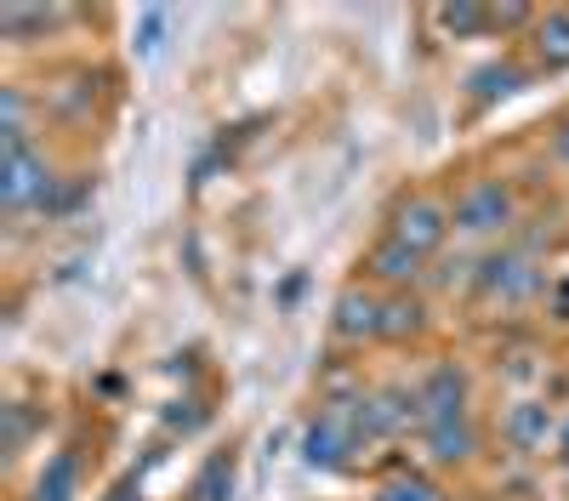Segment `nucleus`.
Wrapping results in <instances>:
<instances>
[{"label": "nucleus", "instance_id": "nucleus-3", "mask_svg": "<svg viewBox=\"0 0 569 501\" xmlns=\"http://www.w3.org/2000/svg\"><path fill=\"white\" fill-rule=\"evenodd\" d=\"M52 171L29 143H0V206L7 211H34L52 194Z\"/></svg>", "mask_w": 569, "mask_h": 501}, {"label": "nucleus", "instance_id": "nucleus-7", "mask_svg": "<svg viewBox=\"0 0 569 501\" xmlns=\"http://www.w3.org/2000/svg\"><path fill=\"white\" fill-rule=\"evenodd\" d=\"M501 439H507L518 455H541L547 439H558V433H552V410H547L541 399H518L507 417H501Z\"/></svg>", "mask_w": 569, "mask_h": 501}, {"label": "nucleus", "instance_id": "nucleus-20", "mask_svg": "<svg viewBox=\"0 0 569 501\" xmlns=\"http://www.w3.org/2000/svg\"><path fill=\"white\" fill-rule=\"evenodd\" d=\"M552 444H558V450H552V455H558V462H563V468H569V417H563V428H558V439H552Z\"/></svg>", "mask_w": 569, "mask_h": 501}, {"label": "nucleus", "instance_id": "nucleus-4", "mask_svg": "<svg viewBox=\"0 0 569 501\" xmlns=\"http://www.w3.org/2000/svg\"><path fill=\"white\" fill-rule=\"evenodd\" d=\"M388 234H393L399 246H410V251L427 262V257H433V251L450 240V206L427 200V194H410V200H399V206H393Z\"/></svg>", "mask_w": 569, "mask_h": 501}, {"label": "nucleus", "instance_id": "nucleus-11", "mask_svg": "<svg viewBox=\"0 0 569 501\" xmlns=\"http://www.w3.org/2000/svg\"><path fill=\"white\" fill-rule=\"evenodd\" d=\"M365 273H370V280H382V285H410L421 273V257L410 246H399L393 234H382L370 246V257H365Z\"/></svg>", "mask_w": 569, "mask_h": 501}, {"label": "nucleus", "instance_id": "nucleus-1", "mask_svg": "<svg viewBox=\"0 0 569 501\" xmlns=\"http://www.w3.org/2000/svg\"><path fill=\"white\" fill-rule=\"evenodd\" d=\"M507 222H512V189L496 177H472L450 206V228L456 234H472V240L507 234Z\"/></svg>", "mask_w": 569, "mask_h": 501}, {"label": "nucleus", "instance_id": "nucleus-5", "mask_svg": "<svg viewBox=\"0 0 569 501\" xmlns=\"http://www.w3.org/2000/svg\"><path fill=\"white\" fill-rule=\"evenodd\" d=\"M353 450H359V439H353L348 410H319V417L308 422V433H302V462L308 468H325V473L348 468Z\"/></svg>", "mask_w": 569, "mask_h": 501}, {"label": "nucleus", "instance_id": "nucleus-15", "mask_svg": "<svg viewBox=\"0 0 569 501\" xmlns=\"http://www.w3.org/2000/svg\"><path fill=\"white\" fill-rule=\"evenodd\" d=\"M376 501H445V490L427 473H393L376 484Z\"/></svg>", "mask_w": 569, "mask_h": 501}, {"label": "nucleus", "instance_id": "nucleus-13", "mask_svg": "<svg viewBox=\"0 0 569 501\" xmlns=\"http://www.w3.org/2000/svg\"><path fill=\"white\" fill-rule=\"evenodd\" d=\"M233 479H240V462H233V450H211L200 473L188 479V495L182 501H233Z\"/></svg>", "mask_w": 569, "mask_h": 501}, {"label": "nucleus", "instance_id": "nucleus-6", "mask_svg": "<svg viewBox=\"0 0 569 501\" xmlns=\"http://www.w3.org/2000/svg\"><path fill=\"white\" fill-rule=\"evenodd\" d=\"M416 404H421V428L427 422H461V417H472V410H467V377L456 371V364H433V371L416 382Z\"/></svg>", "mask_w": 569, "mask_h": 501}, {"label": "nucleus", "instance_id": "nucleus-8", "mask_svg": "<svg viewBox=\"0 0 569 501\" xmlns=\"http://www.w3.org/2000/svg\"><path fill=\"white\" fill-rule=\"evenodd\" d=\"M382 302L376 291H342L337 297V313H330V331H337L342 342H365V337H382Z\"/></svg>", "mask_w": 569, "mask_h": 501}, {"label": "nucleus", "instance_id": "nucleus-2", "mask_svg": "<svg viewBox=\"0 0 569 501\" xmlns=\"http://www.w3.org/2000/svg\"><path fill=\"white\" fill-rule=\"evenodd\" d=\"M472 285H479L485 302H525L541 291V268L530 251H518V246H501L490 251L479 268H472Z\"/></svg>", "mask_w": 569, "mask_h": 501}, {"label": "nucleus", "instance_id": "nucleus-17", "mask_svg": "<svg viewBox=\"0 0 569 501\" xmlns=\"http://www.w3.org/2000/svg\"><path fill=\"white\" fill-rule=\"evenodd\" d=\"M433 18H439L445 34H485L490 29V12L485 7H439Z\"/></svg>", "mask_w": 569, "mask_h": 501}, {"label": "nucleus", "instance_id": "nucleus-9", "mask_svg": "<svg viewBox=\"0 0 569 501\" xmlns=\"http://www.w3.org/2000/svg\"><path fill=\"white\" fill-rule=\"evenodd\" d=\"M421 450L433 455L439 468H467L472 455H479V428H472V417H461V422H427L421 428Z\"/></svg>", "mask_w": 569, "mask_h": 501}, {"label": "nucleus", "instance_id": "nucleus-19", "mask_svg": "<svg viewBox=\"0 0 569 501\" xmlns=\"http://www.w3.org/2000/svg\"><path fill=\"white\" fill-rule=\"evenodd\" d=\"M98 501H142V479H137V473H120V479H114V484H109Z\"/></svg>", "mask_w": 569, "mask_h": 501}, {"label": "nucleus", "instance_id": "nucleus-16", "mask_svg": "<svg viewBox=\"0 0 569 501\" xmlns=\"http://www.w3.org/2000/svg\"><path fill=\"white\" fill-rule=\"evenodd\" d=\"M416 331H421V302L388 297V302H382V342H405V337H416Z\"/></svg>", "mask_w": 569, "mask_h": 501}, {"label": "nucleus", "instance_id": "nucleus-18", "mask_svg": "<svg viewBox=\"0 0 569 501\" xmlns=\"http://www.w3.org/2000/svg\"><path fill=\"white\" fill-rule=\"evenodd\" d=\"M34 433V417H29V404H7V455H18Z\"/></svg>", "mask_w": 569, "mask_h": 501}, {"label": "nucleus", "instance_id": "nucleus-21", "mask_svg": "<svg viewBox=\"0 0 569 501\" xmlns=\"http://www.w3.org/2000/svg\"><path fill=\"white\" fill-rule=\"evenodd\" d=\"M558 160H563V166H569V120H563V126H558Z\"/></svg>", "mask_w": 569, "mask_h": 501}, {"label": "nucleus", "instance_id": "nucleus-10", "mask_svg": "<svg viewBox=\"0 0 569 501\" xmlns=\"http://www.w3.org/2000/svg\"><path fill=\"white\" fill-rule=\"evenodd\" d=\"M530 46H536V69H547V74L569 69V7L541 12L530 23Z\"/></svg>", "mask_w": 569, "mask_h": 501}, {"label": "nucleus", "instance_id": "nucleus-14", "mask_svg": "<svg viewBox=\"0 0 569 501\" xmlns=\"http://www.w3.org/2000/svg\"><path fill=\"white\" fill-rule=\"evenodd\" d=\"M467 86H472V98H479V103H496V98H507V91L525 86V69H518V63H490V69L472 74Z\"/></svg>", "mask_w": 569, "mask_h": 501}, {"label": "nucleus", "instance_id": "nucleus-12", "mask_svg": "<svg viewBox=\"0 0 569 501\" xmlns=\"http://www.w3.org/2000/svg\"><path fill=\"white\" fill-rule=\"evenodd\" d=\"M29 501H80V455H69V450L46 455V468L29 484Z\"/></svg>", "mask_w": 569, "mask_h": 501}]
</instances>
